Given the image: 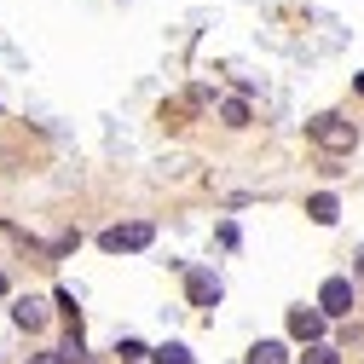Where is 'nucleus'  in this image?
<instances>
[{"instance_id":"nucleus-13","label":"nucleus","mask_w":364,"mask_h":364,"mask_svg":"<svg viewBox=\"0 0 364 364\" xmlns=\"http://www.w3.org/2000/svg\"><path fill=\"white\" fill-rule=\"evenodd\" d=\"M0 295H6V272H0Z\"/></svg>"},{"instance_id":"nucleus-8","label":"nucleus","mask_w":364,"mask_h":364,"mask_svg":"<svg viewBox=\"0 0 364 364\" xmlns=\"http://www.w3.org/2000/svg\"><path fill=\"white\" fill-rule=\"evenodd\" d=\"M289 353H284V341H255L249 347V364H284Z\"/></svg>"},{"instance_id":"nucleus-12","label":"nucleus","mask_w":364,"mask_h":364,"mask_svg":"<svg viewBox=\"0 0 364 364\" xmlns=\"http://www.w3.org/2000/svg\"><path fill=\"white\" fill-rule=\"evenodd\" d=\"M29 364H70V358H64V353H35Z\"/></svg>"},{"instance_id":"nucleus-1","label":"nucleus","mask_w":364,"mask_h":364,"mask_svg":"<svg viewBox=\"0 0 364 364\" xmlns=\"http://www.w3.org/2000/svg\"><path fill=\"white\" fill-rule=\"evenodd\" d=\"M306 133H312L324 151H353V145H358V127H353L347 116H312Z\"/></svg>"},{"instance_id":"nucleus-3","label":"nucleus","mask_w":364,"mask_h":364,"mask_svg":"<svg viewBox=\"0 0 364 364\" xmlns=\"http://www.w3.org/2000/svg\"><path fill=\"white\" fill-rule=\"evenodd\" d=\"M318 312H324V318H347L353 312V278H324V289H318Z\"/></svg>"},{"instance_id":"nucleus-10","label":"nucleus","mask_w":364,"mask_h":364,"mask_svg":"<svg viewBox=\"0 0 364 364\" xmlns=\"http://www.w3.org/2000/svg\"><path fill=\"white\" fill-rule=\"evenodd\" d=\"M156 364H191V353L179 341H168V347H156Z\"/></svg>"},{"instance_id":"nucleus-2","label":"nucleus","mask_w":364,"mask_h":364,"mask_svg":"<svg viewBox=\"0 0 364 364\" xmlns=\"http://www.w3.org/2000/svg\"><path fill=\"white\" fill-rule=\"evenodd\" d=\"M151 237H156V232H151V220H133V225H110L99 243H105L110 255H133V249H145Z\"/></svg>"},{"instance_id":"nucleus-9","label":"nucleus","mask_w":364,"mask_h":364,"mask_svg":"<svg viewBox=\"0 0 364 364\" xmlns=\"http://www.w3.org/2000/svg\"><path fill=\"white\" fill-rule=\"evenodd\" d=\"M220 116H225V127H243V122H249V105H243V99H225Z\"/></svg>"},{"instance_id":"nucleus-11","label":"nucleus","mask_w":364,"mask_h":364,"mask_svg":"<svg viewBox=\"0 0 364 364\" xmlns=\"http://www.w3.org/2000/svg\"><path fill=\"white\" fill-rule=\"evenodd\" d=\"M301 364H336V347L318 341V347H306V358H301Z\"/></svg>"},{"instance_id":"nucleus-7","label":"nucleus","mask_w":364,"mask_h":364,"mask_svg":"<svg viewBox=\"0 0 364 364\" xmlns=\"http://www.w3.org/2000/svg\"><path fill=\"white\" fill-rule=\"evenodd\" d=\"M306 214H312L318 225H336V214H341V208H336V197H330V191H318V197L306 203Z\"/></svg>"},{"instance_id":"nucleus-4","label":"nucleus","mask_w":364,"mask_h":364,"mask_svg":"<svg viewBox=\"0 0 364 364\" xmlns=\"http://www.w3.org/2000/svg\"><path fill=\"white\" fill-rule=\"evenodd\" d=\"M186 289H191V306H203V312H208V306H220V278H214V272H203V266H197L191 278H186Z\"/></svg>"},{"instance_id":"nucleus-6","label":"nucleus","mask_w":364,"mask_h":364,"mask_svg":"<svg viewBox=\"0 0 364 364\" xmlns=\"http://www.w3.org/2000/svg\"><path fill=\"white\" fill-rule=\"evenodd\" d=\"M12 318H18V330H41V324H47V306H41V301H18Z\"/></svg>"},{"instance_id":"nucleus-14","label":"nucleus","mask_w":364,"mask_h":364,"mask_svg":"<svg viewBox=\"0 0 364 364\" xmlns=\"http://www.w3.org/2000/svg\"><path fill=\"white\" fill-rule=\"evenodd\" d=\"M358 272H364V249H358Z\"/></svg>"},{"instance_id":"nucleus-5","label":"nucleus","mask_w":364,"mask_h":364,"mask_svg":"<svg viewBox=\"0 0 364 364\" xmlns=\"http://www.w3.org/2000/svg\"><path fill=\"white\" fill-rule=\"evenodd\" d=\"M289 336H301V341L318 347V336H324V312H318V306H295L289 312Z\"/></svg>"}]
</instances>
